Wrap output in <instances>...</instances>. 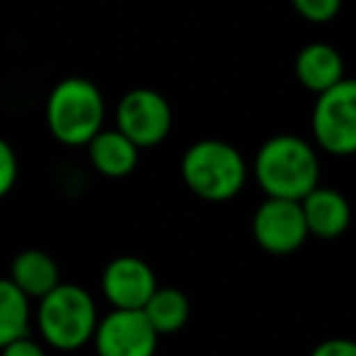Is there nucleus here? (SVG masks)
I'll return each instance as SVG.
<instances>
[{"label":"nucleus","instance_id":"nucleus-6","mask_svg":"<svg viewBox=\"0 0 356 356\" xmlns=\"http://www.w3.org/2000/svg\"><path fill=\"white\" fill-rule=\"evenodd\" d=\"M118 132H122L137 149H149L161 144L171 132V105L161 93L152 88H134L120 100Z\"/></svg>","mask_w":356,"mask_h":356},{"label":"nucleus","instance_id":"nucleus-7","mask_svg":"<svg viewBox=\"0 0 356 356\" xmlns=\"http://www.w3.org/2000/svg\"><path fill=\"white\" fill-rule=\"evenodd\" d=\"M252 234L268 254H293L305 244L307 225L298 200L266 198L252 218Z\"/></svg>","mask_w":356,"mask_h":356},{"label":"nucleus","instance_id":"nucleus-16","mask_svg":"<svg viewBox=\"0 0 356 356\" xmlns=\"http://www.w3.org/2000/svg\"><path fill=\"white\" fill-rule=\"evenodd\" d=\"M291 6L307 22L322 25L337 17V13L341 10V0H291Z\"/></svg>","mask_w":356,"mask_h":356},{"label":"nucleus","instance_id":"nucleus-17","mask_svg":"<svg viewBox=\"0 0 356 356\" xmlns=\"http://www.w3.org/2000/svg\"><path fill=\"white\" fill-rule=\"evenodd\" d=\"M17 181V156L13 147L0 139V198H6Z\"/></svg>","mask_w":356,"mask_h":356},{"label":"nucleus","instance_id":"nucleus-1","mask_svg":"<svg viewBox=\"0 0 356 356\" xmlns=\"http://www.w3.org/2000/svg\"><path fill=\"white\" fill-rule=\"evenodd\" d=\"M254 176L268 198L300 203L320 181V159L307 139L276 134L257 152Z\"/></svg>","mask_w":356,"mask_h":356},{"label":"nucleus","instance_id":"nucleus-3","mask_svg":"<svg viewBox=\"0 0 356 356\" xmlns=\"http://www.w3.org/2000/svg\"><path fill=\"white\" fill-rule=\"evenodd\" d=\"M105 98L88 79L71 76L51 88L47 100V124L56 142L83 147L103 129Z\"/></svg>","mask_w":356,"mask_h":356},{"label":"nucleus","instance_id":"nucleus-8","mask_svg":"<svg viewBox=\"0 0 356 356\" xmlns=\"http://www.w3.org/2000/svg\"><path fill=\"white\" fill-rule=\"evenodd\" d=\"M90 341L98 356H154L159 334L142 310H113L98 320Z\"/></svg>","mask_w":356,"mask_h":356},{"label":"nucleus","instance_id":"nucleus-13","mask_svg":"<svg viewBox=\"0 0 356 356\" xmlns=\"http://www.w3.org/2000/svg\"><path fill=\"white\" fill-rule=\"evenodd\" d=\"M10 281L22 296L42 298L59 286V266L42 249H25L13 259Z\"/></svg>","mask_w":356,"mask_h":356},{"label":"nucleus","instance_id":"nucleus-14","mask_svg":"<svg viewBox=\"0 0 356 356\" xmlns=\"http://www.w3.org/2000/svg\"><path fill=\"white\" fill-rule=\"evenodd\" d=\"M142 312L159 337L173 334L188 322L191 302L186 293H181L178 288H156L152 298L144 302Z\"/></svg>","mask_w":356,"mask_h":356},{"label":"nucleus","instance_id":"nucleus-2","mask_svg":"<svg viewBox=\"0 0 356 356\" xmlns=\"http://www.w3.org/2000/svg\"><path fill=\"white\" fill-rule=\"evenodd\" d=\"M181 176L200 200L227 203L247 184V161L229 142L200 139L181 159Z\"/></svg>","mask_w":356,"mask_h":356},{"label":"nucleus","instance_id":"nucleus-5","mask_svg":"<svg viewBox=\"0 0 356 356\" xmlns=\"http://www.w3.org/2000/svg\"><path fill=\"white\" fill-rule=\"evenodd\" d=\"M312 137L327 154L346 156L356 149V86L344 79L317 93L312 108Z\"/></svg>","mask_w":356,"mask_h":356},{"label":"nucleus","instance_id":"nucleus-18","mask_svg":"<svg viewBox=\"0 0 356 356\" xmlns=\"http://www.w3.org/2000/svg\"><path fill=\"white\" fill-rule=\"evenodd\" d=\"M0 356H47V351L40 341L30 339V337L25 334V337H20V339L3 346V349H0Z\"/></svg>","mask_w":356,"mask_h":356},{"label":"nucleus","instance_id":"nucleus-15","mask_svg":"<svg viewBox=\"0 0 356 356\" xmlns=\"http://www.w3.org/2000/svg\"><path fill=\"white\" fill-rule=\"evenodd\" d=\"M30 330V298L22 296L10 278H0V349Z\"/></svg>","mask_w":356,"mask_h":356},{"label":"nucleus","instance_id":"nucleus-12","mask_svg":"<svg viewBox=\"0 0 356 356\" xmlns=\"http://www.w3.org/2000/svg\"><path fill=\"white\" fill-rule=\"evenodd\" d=\"M86 147L95 171L108 178L129 176L139 161V149L118 129H100Z\"/></svg>","mask_w":356,"mask_h":356},{"label":"nucleus","instance_id":"nucleus-9","mask_svg":"<svg viewBox=\"0 0 356 356\" xmlns=\"http://www.w3.org/2000/svg\"><path fill=\"white\" fill-rule=\"evenodd\" d=\"M100 286L113 310H142L159 288L152 266L137 257L113 259L105 266Z\"/></svg>","mask_w":356,"mask_h":356},{"label":"nucleus","instance_id":"nucleus-19","mask_svg":"<svg viewBox=\"0 0 356 356\" xmlns=\"http://www.w3.org/2000/svg\"><path fill=\"white\" fill-rule=\"evenodd\" d=\"M310 356H356V344L349 339H327L317 344Z\"/></svg>","mask_w":356,"mask_h":356},{"label":"nucleus","instance_id":"nucleus-4","mask_svg":"<svg viewBox=\"0 0 356 356\" xmlns=\"http://www.w3.org/2000/svg\"><path fill=\"white\" fill-rule=\"evenodd\" d=\"M98 307L86 288L59 283L40 298L37 325L44 341L54 349L74 351L93 339L98 325Z\"/></svg>","mask_w":356,"mask_h":356},{"label":"nucleus","instance_id":"nucleus-11","mask_svg":"<svg viewBox=\"0 0 356 356\" xmlns=\"http://www.w3.org/2000/svg\"><path fill=\"white\" fill-rule=\"evenodd\" d=\"M296 76L307 90L325 93L344 81V61L341 54L330 44H307L296 56Z\"/></svg>","mask_w":356,"mask_h":356},{"label":"nucleus","instance_id":"nucleus-10","mask_svg":"<svg viewBox=\"0 0 356 356\" xmlns=\"http://www.w3.org/2000/svg\"><path fill=\"white\" fill-rule=\"evenodd\" d=\"M300 210L307 225V234H315L320 239H337L349 227V220H351L349 203L334 188L315 186L300 200Z\"/></svg>","mask_w":356,"mask_h":356}]
</instances>
